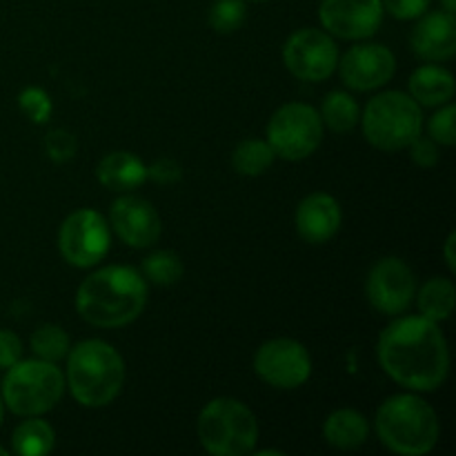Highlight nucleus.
Here are the masks:
<instances>
[{
  "label": "nucleus",
  "instance_id": "obj_1",
  "mask_svg": "<svg viewBox=\"0 0 456 456\" xmlns=\"http://www.w3.org/2000/svg\"><path fill=\"white\" fill-rule=\"evenodd\" d=\"M377 354L383 372L408 390L432 392L448 377V343L439 325L426 316H403L387 325Z\"/></svg>",
  "mask_w": 456,
  "mask_h": 456
},
{
  "label": "nucleus",
  "instance_id": "obj_2",
  "mask_svg": "<svg viewBox=\"0 0 456 456\" xmlns=\"http://www.w3.org/2000/svg\"><path fill=\"white\" fill-rule=\"evenodd\" d=\"M147 305V281L134 267L107 265L89 274L76 292V310L94 328H123Z\"/></svg>",
  "mask_w": 456,
  "mask_h": 456
},
{
  "label": "nucleus",
  "instance_id": "obj_3",
  "mask_svg": "<svg viewBox=\"0 0 456 456\" xmlns=\"http://www.w3.org/2000/svg\"><path fill=\"white\" fill-rule=\"evenodd\" d=\"M125 361L101 338H87L67 352V386L85 408H105L120 395Z\"/></svg>",
  "mask_w": 456,
  "mask_h": 456
},
{
  "label": "nucleus",
  "instance_id": "obj_4",
  "mask_svg": "<svg viewBox=\"0 0 456 456\" xmlns=\"http://www.w3.org/2000/svg\"><path fill=\"white\" fill-rule=\"evenodd\" d=\"M377 435L395 454L423 456L439 444V417L421 396L396 395L383 401L379 408Z\"/></svg>",
  "mask_w": 456,
  "mask_h": 456
},
{
  "label": "nucleus",
  "instance_id": "obj_5",
  "mask_svg": "<svg viewBox=\"0 0 456 456\" xmlns=\"http://www.w3.org/2000/svg\"><path fill=\"white\" fill-rule=\"evenodd\" d=\"M200 445L214 456L252 454L258 444V421L239 399L218 396L209 401L196 423Z\"/></svg>",
  "mask_w": 456,
  "mask_h": 456
},
{
  "label": "nucleus",
  "instance_id": "obj_6",
  "mask_svg": "<svg viewBox=\"0 0 456 456\" xmlns=\"http://www.w3.org/2000/svg\"><path fill=\"white\" fill-rule=\"evenodd\" d=\"M363 136L372 147L381 151H401L421 134V105L410 94L383 92L365 105Z\"/></svg>",
  "mask_w": 456,
  "mask_h": 456
},
{
  "label": "nucleus",
  "instance_id": "obj_7",
  "mask_svg": "<svg viewBox=\"0 0 456 456\" xmlns=\"http://www.w3.org/2000/svg\"><path fill=\"white\" fill-rule=\"evenodd\" d=\"M65 392V377L56 363L43 359L18 361L7 368L3 403L18 417H40L56 408Z\"/></svg>",
  "mask_w": 456,
  "mask_h": 456
},
{
  "label": "nucleus",
  "instance_id": "obj_8",
  "mask_svg": "<svg viewBox=\"0 0 456 456\" xmlns=\"http://www.w3.org/2000/svg\"><path fill=\"white\" fill-rule=\"evenodd\" d=\"M323 141V120L307 102H288L272 114L267 142L279 159L303 160L314 154Z\"/></svg>",
  "mask_w": 456,
  "mask_h": 456
},
{
  "label": "nucleus",
  "instance_id": "obj_9",
  "mask_svg": "<svg viewBox=\"0 0 456 456\" xmlns=\"http://www.w3.org/2000/svg\"><path fill=\"white\" fill-rule=\"evenodd\" d=\"M110 225L96 209H76L58 232L61 256L74 267H94L110 252Z\"/></svg>",
  "mask_w": 456,
  "mask_h": 456
},
{
  "label": "nucleus",
  "instance_id": "obj_10",
  "mask_svg": "<svg viewBox=\"0 0 456 456\" xmlns=\"http://www.w3.org/2000/svg\"><path fill=\"white\" fill-rule=\"evenodd\" d=\"M254 372L267 386L297 390L312 377V356L297 338H272L254 354Z\"/></svg>",
  "mask_w": 456,
  "mask_h": 456
},
{
  "label": "nucleus",
  "instance_id": "obj_11",
  "mask_svg": "<svg viewBox=\"0 0 456 456\" xmlns=\"http://www.w3.org/2000/svg\"><path fill=\"white\" fill-rule=\"evenodd\" d=\"M283 61L289 74L305 83H321L337 69L338 49L332 36L323 29H298L285 40Z\"/></svg>",
  "mask_w": 456,
  "mask_h": 456
},
{
  "label": "nucleus",
  "instance_id": "obj_12",
  "mask_svg": "<svg viewBox=\"0 0 456 456\" xmlns=\"http://www.w3.org/2000/svg\"><path fill=\"white\" fill-rule=\"evenodd\" d=\"M370 305L387 316H396L410 307L417 294V279L403 258L386 256L370 270L365 283Z\"/></svg>",
  "mask_w": 456,
  "mask_h": 456
},
{
  "label": "nucleus",
  "instance_id": "obj_13",
  "mask_svg": "<svg viewBox=\"0 0 456 456\" xmlns=\"http://www.w3.org/2000/svg\"><path fill=\"white\" fill-rule=\"evenodd\" d=\"M381 0H321L319 18L330 36L343 40H365L383 22Z\"/></svg>",
  "mask_w": 456,
  "mask_h": 456
},
{
  "label": "nucleus",
  "instance_id": "obj_14",
  "mask_svg": "<svg viewBox=\"0 0 456 456\" xmlns=\"http://www.w3.org/2000/svg\"><path fill=\"white\" fill-rule=\"evenodd\" d=\"M337 65L347 87L354 92H372L395 76L396 58L386 45L363 43L352 47Z\"/></svg>",
  "mask_w": 456,
  "mask_h": 456
},
{
  "label": "nucleus",
  "instance_id": "obj_15",
  "mask_svg": "<svg viewBox=\"0 0 456 456\" xmlns=\"http://www.w3.org/2000/svg\"><path fill=\"white\" fill-rule=\"evenodd\" d=\"M110 221L116 234L129 248H150L160 239V216L150 200L134 194H123L111 203Z\"/></svg>",
  "mask_w": 456,
  "mask_h": 456
},
{
  "label": "nucleus",
  "instance_id": "obj_16",
  "mask_svg": "<svg viewBox=\"0 0 456 456\" xmlns=\"http://www.w3.org/2000/svg\"><path fill=\"white\" fill-rule=\"evenodd\" d=\"M410 45L419 58L428 62H445L456 53V20L454 13L430 12L417 18Z\"/></svg>",
  "mask_w": 456,
  "mask_h": 456
},
{
  "label": "nucleus",
  "instance_id": "obj_17",
  "mask_svg": "<svg viewBox=\"0 0 456 456\" xmlns=\"http://www.w3.org/2000/svg\"><path fill=\"white\" fill-rule=\"evenodd\" d=\"M343 221L341 205L332 194L314 191L297 208V230L310 245H323L338 232Z\"/></svg>",
  "mask_w": 456,
  "mask_h": 456
},
{
  "label": "nucleus",
  "instance_id": "obj_18",
  "mask_svg": "<svg viewBox=\"0 0 456 456\" xmlns=\"http://www.w3.org/2000/svg\"><path fill=\"white\" fill-rule=\"evenodd\" d=\"M96 176L107 190L127 194V191L136 190L147 181V167L132 151H110L98 163Z\"/></svg>",
  "mask_w": 456,
  "mask_h": 456
},
{
  "label": "nucleus",
  "instance_id": "obj_19",
  "mask_svg": "<svg viewBox=\"0 0 456 456\" xmlns=\"http://www.w3.org/2000/svg\"><path fill=\"white\" fill-rule=\"evenodd\" d=\"M408 85L410 96L421 107H441L454 96V76L439 65H423L414 69Z\"/></svg>",
  "mask_w": 456,
  "mask_h": 456
},
{
  "label": "nucleus",
  "instance_id": "obj_20",
  "mask_svg": "<svg viewBox=\"0 0 456 456\" xmlns=\"http://www.w3.org/2000/svg\"><path fill=\"white\" fill-rule=\"evenodd\" d=\"M368 419L352 408H341L325 419L323 436L332 448L356 450L368 441Z\"/></svg>",
  "mask_w": 456,
  "mask_h": 456
},
{
  "label": "nucleus",
  "instance_id": "obj_21",
  "mask_svg": "<svg viewBox=\"0 0 456 456\" xmlns=\"http://www.w3.org/2000/svg\"><path fill=\"white\" fill-rule=\"evenodd\" d=\"M414 297H417V305L421 316L435 321V323L450 319V314L454 312V283L450 279H444V276H435V279L428 281L421 288V292L414 294Z\"/></svg>",
  "mask_w": 456,
  "mask_h": 456
},
{
  "label": "nucleus",
  "instance_id": "obj_22",
  "mask_svg": "<svg viewBox=\"0 0 456 456\" xmlns=\"http://www.w3.org/2000/svg\"><path fill=\"white\" fill-rule=\"evenodd\" d=\"M13 452L22 456H43L49 454L56 444L53 428L38 417H27L20 426L13 430L12 436Z\"/></svg>",
  "mask_w": 456,
  "mask_h": 456
},
{
  "label": "nucleus",
  "instance_id": "obj_23",
  "mask_svg": "<svg viewBox=\"0 0 456 456\" xmlns=\"http://www.w3.org/2000/svg\"><path fill=\"white\" fill-rule=\"evenodd\" d=\"M274 159L276 154L270 142L261 141V138H248L236 145L234 154H232V165L243 176H261L274 165Z\"/></svg>",
  "mask_w": 456,
  "mask_h": 456
},
{
  "label": "nucleus",
  "instance_id": "obj_24",
  "mask_svg": "<svg viewBox=\"0 0 456 456\" xmlns=\"http://www.w3.org/2000/svg\"><path fill=\"white\" fill-rule=\"evenodd\" d=\"M361 118V110L354 98L346 92H332L325 96L321 107V120L323 127L332 129L337 134L352 132Z\"/></svg>",
  "mask_w": 456,
  "mask_h": 456
},
{
  "label": "nucleus",
  "instance_id": "obj_25",
  "mask_svg": "<svg viewBox=\"0 0 456 456\" xmlns=\"http://www.w3.org/2000/svg\"><path fill=\"white\" fill-rule=\"evenodd\" d=\"M69 337L62 328L58 325H40L34 334H31V350L38 359L43 361H56L65 359L67 352H69Z\"/></svg>",
  "mask_w": 456,
  "mask_h": 456
},
{
  "label": "nucleus",
  "instance_id": "obj_26",
  "mask_svg": "<svg viewBox=\"0 0 456 456\" xmlns=\"http://www.w3.org/2000/svg\"><path fill=\"white\" fill-rule=\"evenodd\" d=\"M183 261L174 252H154L142 261V276L154 285H174L183 279Z\"/></svg>",
  "mask_w": 456,
  "mask_h": 456
},
{
  "label": "nucleus",
  "instance_id": "obj_27",
  "mask_svg": "<svg viewBox=\"0 0 456 456\" xmlns=\"http://www.w3.org/2000/svg\"><path fill=\"white\" fill-rule=\"evenodd\" d=\"M245 13L248 9L243 0H216L209 9L208 20L216 34H232L245 22Z\"/></svg>",
  "mask_w": 456,
  "mask_h": 456
},
{
  "label": "nucleus",
  "instance_id": "obj_28",
  "mask_svg": "<svg viewBox=\"0 0 456 456\" xmlns=\"http://www.w3.org/2000/svg\"><path fill=\"white\" fill-rule=\"evenodd\" d=\"M20 111L36 125H43L52 116V98L40 87H27L18 96Z\"/></svg>",
  "mask_w": 456,
  "mask_h": 456
},
{
  "label": "nucleus",
  "instance_id": "obj_29",
  "mask_svg": "<svg viewBox=\"0 0 456 456\" xmlns=\"http://www.w3.org/2000/svg\"><path fill=\"white\" fill-rule=\"evenodd\" d=\"M454 116H456L454 105H448V102H445V105L441 107V110L436 111L435 116H432L430 125H428L432 141L439 142V145H445V147L454 145V142H456Z\"/></svg>",
  "mask_w": 456,
  "mask_h": 456
},
{
  "label": "nucleus",
  "instance_id": "obj_30",
  "mask_svg": "<svg viewBox=\"0 0 456 456\" xmlns=\"http://www.w3.org/2000/svg\"><path fill=\"white\" fill-rule=\"evenodd\" d=\"M45 150L53 163H67L76 154V136L67 129H52L45 138Z\"/></svg>",
  "mask_w": 456,
  "mask_h": 456
},
{
  "label": "nucleus",
  "instance_id": "obj_31",
  "mask_svg": "<svg viewBox=\"0 0 456 456\" xmlns=\"http://www.w3.org/2000/svg\"><path fill=\"white\" fill-rule=\"evenodd\" d=\"M383 9L396 20H417L430 9L432 0H381Z\"/></svg>",
  "mask_w": 456,
  "mask_h": 456
},
{
  "label": "nucleus",
  "instance_id": "obj_32",
  "mask_svg": "<svg viewBox=\"0 0 456 456\" xmlns=\"http://www.w3.org/2000/svg\"><path fill=\"white\" fill-rule=\"evenodd\" d=\"M408 150L419 167H435V165L439 163V147H436V142L432 141V138H423L421 134H419V136L410 142Z\"/></svg>",
  "mask_w": 456,
  "mask_h": 456
},
{
  "label": "nucleus",
  "instance_id": "obj_33",
  "mask_svg": "<svg viewBox=\"0 0 456 456\" xmlns=\"http://www.w3.org/2000/svg\"><path fill=\"white\" fill-rule=\"evenodd\" d=\"M147 178L160 183V185H172L183 178L181 165L174 159H159L151 167H147Z\"/></svg>",
  "mask_w": 456,
  "mask_h": 456
},
{
  "label": "nucleus",
  "instance_id": "obj_34",
  "mask_svg": "<svg viewBox=\"0 0 456 456\" xmlns=\"http://www.w3.org/2000/svg\"><path fill=\"white\" fill-rule=\"evenodd\" d=\"M22 359V341L18 334L9 330H0V370L12 368Z\"/></svg>",
  "mask_w": 456,
  "mask_h": 456
},
{
  "label": "nucleus",
  "instance_id": "obj_35",
  "mask_svg": "<svg viewBox=\"0 0 456 456\" xmlns=\"http://www.w3.org/2000/svg\"><path fill=\"white\" fill-rule=\"evenodd\" d=\"M454 245H456V234H454V232H450L448 239H445V248H444V252H445V263H448V267H450V270H452V272H456Z\"/></svg>",
  "mask_w": 456,
  "mask_h": 456
},
{
  "label": "nucleus",
  "instance_id": "obj_36",
  "mask_svg": "<svg viewBox=\"0 0 456 456\" xmlns=\"http://www.w3.org/2000/svg\"><path fill=\"white\" fill-rule=\"evenodd\" d=\"M441 7H444V12L448 13H454L456 12V0H439Z\"/></svg>",
  "mask_w": 456,
  "mask_h": 456
},
{
  "label": "nucleus",
  "instance_id": "obj_37",
  "mask_svg": "<svg viewBox=\"0 0 456 456\" xmlns=\"http://www.w3.org/2000/svg\"><path fill=\"white\" fill-rule=\"evenodd\" d=\"M3 399H0V426H3Z\"/></svg>",
  "mask_w": 456,
  "mask_h": 456
},
{
  "label": "nucleus",
  "instance_id": "obj_38",
  "mask_svg": "<svg viewBox=\"0 0 456 456\" xmlns=\"http://www.w3.org/2000/svg\"><path fill=\"white\" fill-rule=\"evenodd\" d=\"M0 456H7V450H4V448H0Z\"/></svg>",
  "mask_w": 456,
  "mask_h": 456
},
{
  "label": "nucleus",
  "instance_id": "obj_39",
  "mask_svg": "<svg viewBox=\"0 0 456 456\" xmlns=\"http://www.w3.org/2000/svg\"><path fill=\"white\" fill-rule=\"evenodd\" d=\"M254 3H263V0H254Z\"/></svg>",
  "mask_w": 456,
  "mask_h": 456
}]
</instances>
